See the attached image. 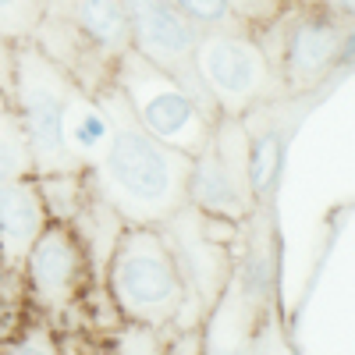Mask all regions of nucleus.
<instances>
[{"label": "nucleus", "mask_w": 355, "mask_h": 355, "mask_svg": "<svg viewBox=\"0 0 355 355\" xmlns=\"http://www.w3.org/2000/svg\"><path fill=\"white\" fill-rule=\"evenodd\" d=\"M121 4H125L128 25H132V50L142 53L160 71L174 75L206 110L220 117L196 78V43H199L202 28L192 25L171 0H121Z\"/></svg>", "instance_id": "0eeeda50"}, {"label": "nucleus", "mask_w": 355, "mask_h": 355, "mask_svg": "<svg viewBox=\"0 0 355 355\" xmlns=\"http://www.w3.org/2000/svg\"><path fill=\"white\" fill-rule=\"evenodd\" d=\"M96 103L110 121L100 157L89 164L100 199L132 224H160L178 214L189 202L192 157L171 150L146 132L114 82L96 93Z\"/></svg>", "instance_id": "f257e3e1"}, {"label": "nucleus", "mask_w": 355, "mask_h": 355, "mask_svg": "<svg viewBox=\"0 0 355 355\" xmlns=\"http://www.w3.org/2000/svg\"><path fill=\"white\" fill-rule=\"evenodd\" d=\"M234 21L259 25V21H274L284 11V0H227Z\"/></svg>", "instance_id": "f3484780"}, {"label": "nucleus", "mask_w": 355, "mask_h": 355, "mask_svg": "<svg viewBox=\"0 0 355 355\" xmlns=\"http://www.w3.org/2000/svg\"><path fill=\"white\" fill-rule=\"evenodd\" d=\"M110 295L132 323L164 327L185 306V281L153 224H135L110 249Z\"/></svg>", "instance_id": "7ed1b4c3"}, {"label": "nucleus", "mask_w": 355, "mask_h": 355, "mask_svg": "<svg viewBox=\"0 0 355 355\" xmlns=\"http://www.w3.org/2000/svg\"><path fill=\"white\" fill-rule=\"evenodd\" d=\"M71 25L89 46L110 61L132 50V25L121 0H71Z\"/></svg>", "instance_id": "9b49d317"}, {"label": "nucleus", "mask_w": 355, "mask_h": 355, "mask_svg": "<svg viewBox=\"0 0 355 355\" xmlns=\"http://www.w3.org/2000/svg\"><path fill=\"white\" fill-rule=\"evenodd\" d=\"M341 53H352V40L348 33H341V18L327 11L306 15L284 33L277 75L291 89H313L323 75H331L341 64Z\"/></svg>", "instance_id": "1a4fd4ad"}, {"label": "nucleus", "mask_w": 355, "mask_h": 355, "mask_svg": "<svg viewBox=\"0 0 355 355\" xmlns=\"http://www.w3.org/2000/svg\"><path fill=\"white\" fill-rule=\"evenodd\" d=\"M196 78L217 114L239 117L277 89V68L266 50L234 28H206L196 43Z\"/></svg>", "instance_id": "39448f33"}, {"label": "nucleus", "mask_w": 355, "mask_h": 355, "mask_svg": "<svg viewBox=\"0 0 355 355\" xmlns=\"http://www.w3.org/2000/svg\"><path fill=\"white\" fill-rule=\"evenodd\" d=\"M43 21L40 0H0V36L11 43H25L36 36Z\"/></svg>", "instance_id": "2eb2a0df"}, {"label": "nucleus", "mask_w": 355, "mask_h": 355, "mask_svg": "<svg viewBox=\"0 0 355 355\" xmlns=\"http://www.w3.org/2000/svg\"><path fill=\"white\" fill-rule=\"evenodd\" d=\"M114 64H117V71H114L110 82L121 89V96L132 107L135 121L153 139L171 146V150L185 153V157H199L202 146L210 142L217 117L174 75L150 64L142 53L128 50V53L117 57Z\"/></svg>", "instance_id": "20e7f679"}, {"label": "nucleus", "mask_w": 355, "mask_h": 355, "mask_svg": "<svg viewBox=\"0 0 355 355\" xmlns=\"http://www.w3.org/2000/svg\"><path fill=\"white\" fill-rule=\"evenodd\" d=\"M46 206L40 185H28V178L18 182H0V245L8 259H21L36 234L46 227Z\"/></svg>", "instance_id": "9d476101"}, {"label": "nucleus", "mask_w": 355, "mask_h": 355, "mask_svg": "<svg viewBox=\"0 0 355 355\" xmlns=\"http://www.w3.org/2000/svg\"><path fill=\"white\" fill-rule=\"evenodd\" d=\"M189 199L214 217L239 220L249 210V139L231 114H220V125H214L210 142L202 146L199 157H192Z\"/></svg>", "instance_id": "423d86ee"}, {"label": "nucleus", "mask_w": 355, "mask_h": 355, "mask_svg": "<svg viewBox=\"0 0 355 355\" xmlns=\"http://www.w3.org/2000/svg\"><path fill=\"white\" fill-rule=\"evenodd\" d=\"M153 331L157 327H146V323H128V331L117 341V355H157Z\"/></svg>", "instance_id": "a211bd4d"}, {"label": "nucleus", "mask_w": 355, "mask_h": 355, "mask_svg": "<svg viewBox=\"0 0 355 355\" xmlns=\"http://www.w3.org/2000/svg\"><path fill=\"white\" fill-rule=\"evenodd\" d=\"M0 110H4V100H0Z\"/></svg>", "instance_id": "4be33fe9"}, {"label": "nucleus", "mask_w": 355, "mask_h": 355, "mask_svg": "<svg viewBox=\"0 0 355 355\" xmlns=\"http://www.w3.org/2000/svg\"><path fill=\"white\" fill-rule=\"evenodd\" d=\"M281 174V135L266 132L256 142H249V192L263 196L270 192Z\"/></svg>", "instance_id": "4468645a"}, {"label": "nucleus", "mask_w": 355, "mask_h": 355, "mask_svg": "<svg viewBox=\"0 0 355 355\" xmlns=\"http://www.w3.org/2000/svg\"><path fill=\"white\" fill-rule=\"evenodd\" d=\"M320 8L327 11V15H334V18H352V8H355V0H320Z\"/></svg>", "instance_id": "412c9836"}, {"label": "nucleus", "mask_w": 355, "mask_h": 355, "mask_svg": "<svg viewBox=\"0 0 355 355\" xmlns=\"http://www.w3.org/2000/svg\"><path fill=\"white\" fill-rule=\"evenodd\" d=\"M21 259L28 291L46 309H64L85 281V245L64 220L46 224Z\"/></svg>", "instance_id": "6e6552de"}, {"label": "nucleus", "mask_w": 355, "mask_h": 355, "mask_svg": "<svg viewBox=\"0 0 355 355\" xmlns=\"http://www.w3.org/2000/svg\"><path fill=\"white\" fill-rule=\"evenodd\" d=\"M75 82L61 64H53L36 43L15 46V85L11 100L18 125L25 132L33 171L40 174H78L82 164L71 157L64 142V107Z\"/></svg>", "instance_id": "f03ea898"}, {"label": "nucleus", "mask_w": 355, "mask_h": 355, "mask_svg": "<svg viewBox=\"0 0 355 355\" xmlns=\"http://www.w3.org/2000/svg\"><path fill=\"white\" fill-rule=\"evenodd\" d=\"M11 85H15V46L11 40L0 36V93L11 96Z\"/></svg>", "instance_id": "6ab92c4d"}, {"label": "nucleus", "mask_w": 355, "mask_h": 355, "mask_svg": "<svg viewBox=\"0 0 355 355\" xmlns=\"http://www.w3.org/2000/svg\"><path fill=\"white\" fill-rule=\"evenodd\" d=\"M33 171V153H28L25 132L18 125L15 110H0V182H18Z\"/></svg>", "instance_id": "ddd939ff"}, {"label": "nucleus", "mask_w": 355, "mask_h": 355, "mask_svg": "<svg viewBox=\"0 0 355 355\" xmlns=\"http://www.w3.org/2000/svg\"><path fill=\"white\" fill-rule=\"evenodd\" d=\"M171 4L182 11L192 25H199L202 33L206 28H231L234 25V15H231L227 0H171Z\"/></svg>", "instance_id": "dca6fc26"}, {"label": "nucleus", "mask_w": 355, "mask_h": 355, "mask_svg": "<svg viewBox=\"0 0 355 355\" xmlns=\"http://www.w3.org/2000/svg\"><path fill=\"white\" fill-rule=\"evenodd\" d=\"M107 135H110V121H107L103 107L96 103V96H85L75 85L68 96V107H64V142H68L71 157L82 167H89L100 157Z\"/></svg>", "instance_id": "f8f14e48"}, {"label": "nucleus", "mask_w": 355, "mask_h": 355, "mask_svg": "<svg viewBox=\"0 0 355 355\" xmlns=\"http://www.w3.org/2000/svg\"><path fill=\"white\" fill-rule=\"evenodd\" d=\"M8 355H57V348H53V341H50L46 334H28V338H21Z\"/></svg>", "instance_id": "aec40b11"}]
</instances>
